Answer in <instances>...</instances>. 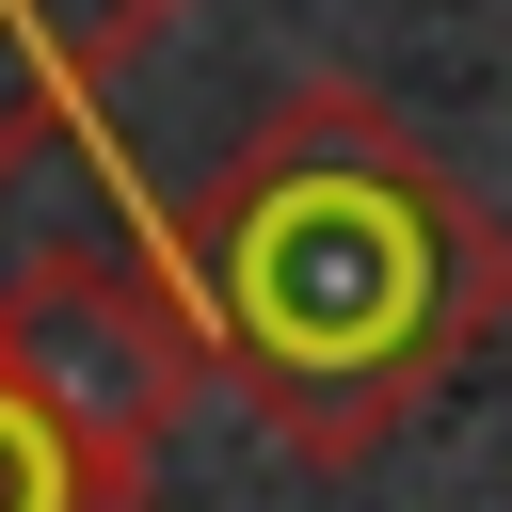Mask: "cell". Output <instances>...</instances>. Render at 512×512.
Here are the masks:
<instances>
[{
	"label": "cell",
	"mask_w": 512,
	"mask_h": 512,
	"mask_svg": "<svg viewBox=\"0 0 512 512\" xmlns=\"http://www.w3.org/2000/svg\"><path fill=\"white\" fill-rule=\"evenodd\" d=\"M240 304L256 336L304 368V352H384L416 304H432V256H416V208L400 192H272L240 224Z\"/></svg>",
	"instance_id": "6da1fadb"
}]
</instances>
